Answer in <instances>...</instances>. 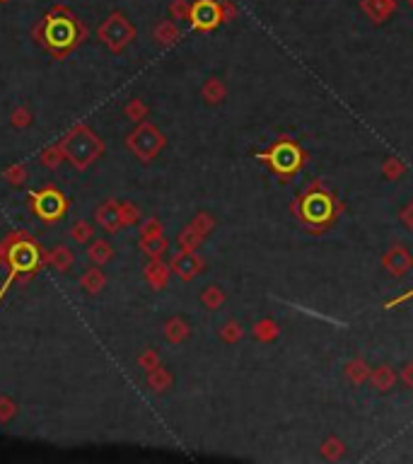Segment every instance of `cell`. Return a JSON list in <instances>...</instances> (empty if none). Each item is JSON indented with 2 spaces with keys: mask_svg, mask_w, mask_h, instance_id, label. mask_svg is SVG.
<instances>
[{
  "mask_svg": "<svg viewBox=\"0 0 413 464\" xmlns=\"http://www.w3.org/2000/svg\"><path fill=\"white\" fill-rule=\"evenodd\" d=\"M36 34H39V39L44 41L54 54H65V51H70L83 39V27H80V22L75 20L68 10L56 8V10H51L49 15L41 20Z\"/></svg>",
  "mask_w": 413,
  "mask_h": 464,
  "instance_id": "cell-1",
  "label": "cell"
},
{
  "mask_svg": "<svg viewBox=\"0 0 413 464\" xmlns=\"http://www.w3.org/2000/svg\"><path fill=\"white\" fill-rule=\"evenodd\" d=\"M297 211H300V220L305 225L315 227V230H324L331 225V220L339 213V203L329 191L319 187H312L302 193V198L297 201Z\"/></svg>",
  "mask_w": 413,
  "mask_h": 464,
  "instance_id": "cell-2",
  "label": "cell"
},
{
  "mask_svg": "<svg viewBox=\"0 0 413 464\" xmlns=\"http://www.w3.org/2000/svg\"><path fill=\"white\" fill-rule=\"evenodd\" d=\"M261 162H266L278 177L290 179L295 172H300L305 165V150L290 138H281L278 143L271 145L266 153H256Z\"/></svg>",
  "mask_w": 413,
  "mask_h": 464,
  "instance_id": "cell-3",
  "label": "cell"
},
{
  "mask_svg": "<svg viewBox=\"0 0 413 464\" xmlns=\"http://www.w3.org/2000/svg\"><path fill=\"white\" fill-rule=\"evenodd\" d=\"M61 150H63L65 158H68L70 162L75 165V167H87V165L99 155L102 145H99L97 136L89 134L87 129H83V126H80V129H75L73 134H70L68 138L63 140Z\"/></svg>",
  "mask_w": 413,
  "mask_h": 464,
  "instance_id": "cell-4",
  "label": "cell"
},
{
  "mask_svg": "<svg viewBox=\"0 0 413 464\" xmlns=\"http://www.w3.org/2000/svg\"><path fill=\"white\" fill-rule=\"evenodd\" d=\"M99 39L112 51H123L136 39V27L131 25V20L123 12H112L99 27Z\"/></svg>",
  "mask_w": 413,
  "mask_h": 464,
  "instance_id": "cell-5",
  "label": "cell"
},
{
  "mask_svg": "<svg viewBox=\"0 0 413 464\" xmlns=\"http://www.w3.org/2000/svg\"><path fill=\"white\" fill-rule=\"evenodd\" d=\"M128 148H131L140 160H153L155 155L165 148V136L160 134L158 126L140 124L131 136H128Z\"/></svg>",
  "mask_w": 413,
  "mask_h": 464,
  "instance_id": "cell-6",
  "label": "cell"
},
{
  "mask_svg": "<svg viewBox=\"0 0 413 464\" xmlns=\"http://www.w3.org/2000/svg\"><path fill=\"white\" fill-rule=\"evenodd\" d=\"M189 22L196 32H213L218 25L225 22L222 3L220 0H196V3H191Z\"/></svg>",
  "mask_w": 413,
  "mask_h": 464,
  "instance_id": "cell-7",
  "label": "cell"
},
{
  "mask_svg": "<svg viewBox=\"0 0 413 464\" xmlns=\"http://www.w3.org/2000/svg\"><path fill=\"white\" fill-rule=\"evenodd\" d=\"M6 257H8V262H10L12 273L32 271V268L39 264V252H36L34 244L27 242V240H15V242L10 244V249H8Z\"/></svg>",
  "mask_w": 413,
  "mask_h": 464,
  "instance_id": "cell-8",
  "label": "cell"
},
{
  "mask_svg": "<svg viewBox=\"0 0 413 464\" xmlns=\"http://www.w3.org/2000/svg\"><path fill=\"white\" fill-rule=\"evenodd\" d=\"M34 211H36V215L44 218V220H56V218H61L65 211L63 193L56 191V189H44V191H39L34 198Z\"/></svg>",
  "mask_w": 413,
  "mask_h": 464,
  "instance_id": "cell-9",
  "label": "cell"
},
{
  "mask_svg": "<svg viewBox=\"0 0 413 464\" xmlns=\"http://www.w3.org/2000/svg\"><path fill=\"white\" fill-rule=\"evenodd\" d=\"M382 266H384V271L392 273V276L403 278L413 268V254L408 252L403 244H396V247H392L382 257Z\"/></svg>",
  "mask_w": 413,
  "mask_h": 464,
  "instance_id": "cell-10",
  "label": "cell"
},
{
  "mask_svg": "<svg viewBox=\"0 0 413 464\" xmlns=\"http://www.w3.org/2000/svg\"><path fill=\"white\" fill-rule=\"evenodd\" d=\"M169 268H172V271L177 273L182 281H191V278H196L198 273H201L203 262L198 259V254L191 252V249H182V252H179L177 257L172 259Z\"/></svg>",
  "mask_w": 413,
  "mask_h": 464,
  "instance_id": "cell-11",
  "label": "cell"
},
{
  "mask_svg": "<svg viewBox=\"0 0 413 464\" xmlns=\"http://www.w3.org/2000/svg\"><path fill=\"white\" fill-rule=\"evenodd\" d=\"M360 10L374 25H384L396 12V0H360Z\"/></svg>",
  "mask_w": 413,
  "mask_h": 464,
  "instance_id": "cell-12",
  "label": "cell"
},
{
  "mask_svg": "<svg viewBox=\"0 0 413 464\" xmlns=\"http://www.w3.org/2000/svg\"><path fill=\"white\" fill-rule=\"evenodd\" d=\"M396 372H394V368H389V366H377L374 368L372 372H370V382H372V387L377 392H392L394 390V385H396Z\"/></svg>",
  "mask_w": 413,
  "mask_h": 464,
  "instance_id": "cell-13",
  "label": "cell"
},
{
  "mask_svg": "<svg viewBox=\"0 0 413 464\" xmlns=\"http://www.w3.org/2000/svg\"><path fill=\"white\" fill-rule=\"evenodd\" d=\"M370 372H372V368H370L363 358H355V361H350L348 366H346V377H348L353 385H363L365 380H370Z\"/></svg>",
  "mask_w": 413,
  "mask_h": 464,
  "instance_id": "cell-14",
  "label": "cell"
},
{
  "mask_svg": "<svg viewBox=\"0 0 413 464\" xmlns=\"http://www.w3.org/2000/svg\"><path fill=\"white\" fill-rule=\"evenodd\" d=\"M140 247H143L153 259H158L160 254L167 252V240H165L162 232H153V235H143V240H140Z\"/></svg>",
  "mask_w": 413,
  "mask_h": 464,
  "instance_id": "cell-15",
  "label": "cell"
},
{
  "mask_svg": "<svg viewBox=\"0 0 413 464\" xmlns=\"http://www.w3.org/2000/svg\"><path fill=\"white\" fill-rule=\"evenodd\" d=\"M201 94H203V99H206L208 104H220L222 99H225V94H227L225 83H222V80H218V78H211L206 85H203Z\"/></svg>",
  "mask_w": 413,
  "mask_h": 464,
  "instance_id": "cell-16",
  "label": "cell"
},
{
  "mask_svg": "<svg viewBox=\"0 0 413 464\" xmlns=\"http://www.w3.org/2000/svg\"><path fill=\"white\" fill-rule=\"evenodd\" d=\"M169 271H172V268L165 266L162 262H158V259H155V262L148 266V281L153 283L155 288H165V286H167Z\"/></svg>",
  "mask_w": 413,
  "mask_h": 464,
  "instance_id": "cell-17",
  "label": "cell"
},
{
  "mask_svg": "<svg viewBox=\"0 0 413 464\" xmlns=\"http://www.w3.org/2000/svg\"><path fill=\"white\" fill-rule=\"evenodd\" d=\"M165 329H167V339L172 341V344H182L189 336V324L184 319H179V317H172Z\"/></svg>",
  "mask_w": 413,
  "mask_h": 464,
  "instance_id": "cell-18",
  "label": "cell"
},
{
  "mask_svg": "<svg viewBox=\"0 0 413 464\" xmlns=\"http://www.w3.org/2000/svg\"><path fill=\"white\" fill-rule=\"evenodd\" d=\"M254 336L259 341H266V344H271V341L278 339V324H275L273 319H261L254 324Z\"/></svg>",
  "mask_w": 413,
  "mask_h": 464,
  "instance_id": "cell-19",
  "label": "cell"
},
{
  "mask_svg": "<svg viewBox=\"0 0 413 464\" xmlns=\"http://www.w3.org/2000/svg\"><path fill=\"white\" fill-rule=\"evenodd\" d=\"M201 302L208 310H220V305L225 302V293H222L220 286H208L206 291L201 293Z\"/></svg>",
  "mask_w": 413,
  "mask_h": 464,
  "instance_id": "cell-20",
  "label": "cell"
},
{
  "mask_svg": "<svg viewBox=\"0 0 413 464\" xmlns=\"http://www.w3.org/2000/svg\"><path fill=\"white\" fill-rule=\"evenodd\" d=\"M155 39H158L160 44H165V46L174 44V41L179 39L177 25H174V22H160L158 30H155Z\"/></svg>",
  "mask_w": 413,
  "mask_h": 464,
  "instance_id": "cell-21",
  "label": "cell"
},
{
  "mask_svg": "<svg viewBox=\"0 0 413 464\" xmlns=\"http://www.w3.org/2000/svg\"><path fill=\"white\" fill-rule=\"evenodd\" d=\"M321 454H324L326 459H331V462H334V459H341L346 454L343 440L334 438V435H331V438H326L324 443H321Z\"/></svg>",
  "mask_w": 413,
  "mask_h": 464,
  "instance_id": "cell-22",
  "label": "cell"
},
{
  "mask_svg": "<svg viewBox=\"0 0 413 464\" xmlns=\"http://www.w3.org/2000/svg\"><path fill=\"white\" fill-rule=\"evenodd\" d=\"M148 382H150V387H153L155 392H165L169 385H172V375H169L165 368H153V370H150V375H148Z\"/></svg>",
  "mask_w": 413,
  "mask_h": 464,
  "instance_id": "cell-23",
  "label": "cell"
},
{
  "mask_svg": "<svg viewBox=\"0 0 413 464\" xmlns=\"http://www.w3.org/2000/svg\"><path fill=\"white\" fill-rule=\"evenodd\" d=\"M99 222H104L107 230H114L118 222H123L121 220V208H116L114 203H107V206L99 211Z\"/></svg>",
  "mask_w": 413,
  "mask_h": 464,
  "instance_id": "cell-24",
  "label": "cell"
},
{
  "mask_svg": "<svg viewBox=\"0 0 413 464\" xmlns=\"http://www.w3.org/2000/svg\"><path fill=\"white\" fill-rule=\"evenodd\" d=\"M382 172L387 179H401L403 172H406V167H403V162L399 158H387L382 165Z\"/></svg>",
  "mask_w": 413,
  "mask_h": 464,
  "instance_id": "cell-25",
  "label": "cell"
},
{
  "mask_svg": "<svg viewBox=\"0 0 413 464\" xmlns=\"http://www.w3.org/2000/svg\"><path fill=\"white\" fill-rule=\"evenodd\" d=\"M201 240H203V235H198L191 225L179 235V244H182V249H191V252L196 249V244H201Z\"/></svg>",
  "mask_w": 413,
  "mask_h": 464,
  "instance_id": "cell-26",
  "label": "cell"
},
{
  "mask_svg": "<svg viewBox=\"0 0 413 464\" xmlns=\"http://www.w3.org/2000/svg\"><path fill=\"white\" fill-rule=\"evenodd\" d=\"M51 262H54V266L61 268V271H68L70 262H73V254H70L65 247H59V249H54V252H51Z\"/></svg>",
  "mask_w": 413,
  "mask_h": 464,
  "instance_id": "cell-27",
  "label": "cell"
},
{
  "mask_svg": "<svg viewBox=\"0 0 413 464\" xmlns=\"http://www.w3.org/2000/svg\"><path fill=\"white\" fill-rule=\"evenodd\" d=\"M220 339L227 341V344H237V341L242 339V324H237V321H227V324L220 329Z\"/></svg>",
  "mask_w": 413,
  "mask_h": 464,
  "instance_id": "cell-28",
  "label": "cell"
},
{
  "mask_svg": "<svg viewBox=\"0 0 413 464\" xmlns=\"http://www.w3.org/2000/svg\"><path fill=\"white\" fill-rule=\"evenodd\" d=\"M169 12H172L174 20H189V12H191V3L187 0H174L169 6Z\"/></svg>",
  "mask_w": 413,
  "mask_h": 464,
  "instance_id": "cell-29",
  "label": "cell"
},
{
  "mask_svg": "<svg viewBox=\"0 0 413 464\" xmlns=\"http://www.w3.org/2000/svg\"><path fill=\"white\" fill-rule=\"evenodd\" d=\"M191 227L198 232V235H206V232L213 227V218L208 215V213H198V215H196V220L191 222Z\"/></svg>",
  "mask_w": 413,
  "mask_h": 464,
  "instance_id": "cell-30",
  "label": "cell"
},
{
  "mask_svg": "<svg viewBox=\"0 0 413 464\" xmlns=\"http://www.w3.org/2000/svg\"><path fill=\"white\" fill-rule=\"evenodd\" d=\"M109 254H112V249H109V244H104V242H97L92 249H89V257H92V262H107Z\"/></svg>",
  "mask_w": 413,
  "mask_h": 464,
  "instance_id": "cell-31",
  "label": "cell"
},
{
  "mask_svg": "<svg viewBox=\"0 0 413 464\" xmlns=\"http://www.w3.org/2000/svg\"><path fill=\"white\" fill-rule=\"evenodd\" d=\"M399 218H401V222L408 227V230H413V201L406 203V206L399 211Z\"/></svg>",
  "mask_w": 413,
  "mask_h": 464,
  "instance_id": "cell-32",
  "label": "cell"
},
{
  "mask_svg": "<svg viewBox=\"0 0 413 464\" xmlns=\"http://www.w3.org/2000/svg\"><path fill=\"white\" fill-rule=\"evenodd\" d=\"M83 283H85V288H89V291H92V288L97 291V288L102 286V273H99V271H89V276L85 278Z\"/></svg>",
  "mask_w": 413,
  "mask_h": 464,
  "instance_id": "cell-33",
  "label": "cell"
},
{
  "mask_svg": "<svg viewBox=\"0 0 413 464\" xmlns=\"http://www.w3.org/2000/svg\"><path fill=\"white\" fill-rule=\"evenodd\" d=\"M411 297H413V288H411V291H406V293H403V295L392 297V300H389V302H384V310H392V307H399V305H401V302L411 300Z\"/></svg>",
  "mask_w": 413,
  "mask_h": 464,
  "instance_id": "cell-34",
  "label": "cell"
},
{
  "mask_svg": "<svg viewBox=\"0 0 413 464\" xmlns=\"http://www.w3.org/2000/svg\"><path fill=\"white\" fill-rule=\"evenodd\" d=\"M87 238H89V227L85 225V222H80L78 227H73V240H78V242H85Z\"/></svg>",
  "mask_w": 413,
  "mask_h": 464,
  "instance_id": "cell-35",
  "label": "cell"
},
{
  "mask_svg": "<svg viewBox=\"0 0 413 464\" xmlns=\"http://www.w3.org/2000/svg\"><path fill=\"white\" fill-rule=\"evenodd\" d=\"M401 382L408 387V390H413V363H408V366L401 370Z\"/></svg>",
  "mask_w": 413,
  "mask_h": 464,
  "instance_id": "cell-36",
  "label": "cell"
},
{
  "mask_svg": "<svg viewBox=\"0 0 413 464\" xmlns=\"http://www.w3.org/2000/svg\"><path fill=\"white\" fill-rule=\"evenodd\" d=\"M128 114H131L136 121H140V119H143V114H145V107L140 102H133L131 107H128Z\"/></svg>",
  "mask_w": 413,
  "mask_h": 464,
  "instance_id": "cell-37",
  "label": "cell"
},
{
  "mask_svg": "<svg viewBox=\"0 0 413 464\" xmlns=\"http://www.w3.org/2000/svg\"><path fill=\"white\" fill-rule=\"evenodd\" d=\"M235 8H232V3L230 0H222V15H225V22L227 20H232V17H235Z\"/></svg>",
  "mask_w": 413,
  "mask_h": 464,
  "instance_id": "cell-38",
  "label": "cell"
},
{
  "mask_svg": "<svg viewBox=\"0 0 413 464\" xmlns=\"http://www.w3.org/2000/svg\"><path fill=\"white\" fill-rule=\"evenodd\" d=\"M403 3H406V6H408V8H411V10H413V0H403Z\"/></svg>",
  "mask_w": 413,
  "mask_h": 464,
  "instance_id": "cell-39",
  "label": "cell"
}]
</instances>
